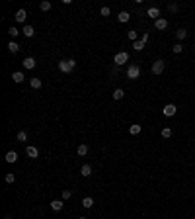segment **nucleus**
Wrapping results in <instances>:
<instances>
[{
    "mask_svg": "<svg viewBox=\"0 0 195 219\" xmlns=\"http://www.w3.org/2000/svg\"><path fill=\"white\" fill-rule=\"evenodd\" d=\"M8 33H10V35H12V37H16V35H18V33H20V31H18V29H16V28H10V29H8Z\"/></svg>",
    "mask_w": 195,
    "mask_h": 219,
    "instance_id": "nucleus-33",
    "label": "nucleus"
},
{
    "mask_svg": "<svg viewBox=\"0 0 195 219\" xmlns=\"http://www.w3.org/2000/svg\"><path fill=\"white\" fill-rule=\"evenodd\" d=\"M72 196V190H62V200H68Z\"/></svg>",
    "mask_w": 195,
    "mask_h": 219,
    "instance_id": "nucleus-30",
    "label": "nucleus"
},
{
    "mask_svg": "<svg viewBox=\"0 0 195 219\" xmlns=\"http://www.w3.org/2000/svg\"><path fill=\"white\" fill-rule=\"evenodd\" d=\"M176 111H178V108L174 104H166L164 110H162V114H164L166 117H172V115H176Z\"/></svg>",
    "mask_w": 195,
    "mask_h": 219,
    "instance_id": "nucleus-4",
    "label": "nucleus"
},
{
    "mask_svg": "<svg viewBox=\"0 0 195 219\" xmlns=\"http://www.w3.org/2000/svg\"><path fill=\"white\" fill-rule=\"evenodd\" d=\"M162 137H172V129H170V127H164V129H162Z\"/></svg>",
    "mask_w": 195,
    "mask_h": 219,
    "instance_id": "nucleus-26",
    "label": "nucleus"
},
{
    "mask_svg": "<svg viewBox=\"0 0 195 219\" xmlns=\"http://www.w3.org/2000/svg\"><path fill=\"white\" fill-rule=\"evenodd\" d=\"M162 71H164V61L158 59V61H154V65H152V72H154V74H162Z\"/></svg>",
    "mask_w": 195,
    "mask_h": 219,
    "instance_id": "nucleus-5",
    "label": "nucleus"
},
{
    "mask_svg": "<svg viewBox=\"0 0 195 219\" xmlns=\"http://www.w3.org/2000/svg\"><path fill=\"white\" fill-rule=\"evenodd\" d=\"M123 96H125V92H123L121 88H117V90L113 92V100H123Z\"/></svg>",
    "mask_w": 195,
    "mask_h": 219,
    "instance_id": "nucleus-21",
    "label": "nucleus"
},
{
    "mask_svg": "<svg viewBox=\"0 0 195 219\" xmlns=\"http://www.w3.org/2000/svg\"><path fill=\"white\" fill-rule=\"evenodd\" d=\"M25 154H28L29 158H37L39 157V151L35 147H25Z\"/></svg>",
    "mask_w": 195,
    "mask_h": 219,
    "instance_id": "nucleus-6",
    "label": "nucleus"
},
{
    "mask_svg": "<svg viewBox=\"0 0 195 219\" xmlns=\"http://www.w3.org/2000/svg\"><path fill=\"white\" fill-rule=\"evenodd\" d=\"M176 37H178V39H186V37H187V31L183 29V28L178 29V31H176Z\"/></svg>",
    "mask_w": 195,
    "mask_h": 219,
    "instance_id": "nucleus-22",
    "label": "nucleus"
},
{
    "mask_svg": "<svg viewBox=\"0 0 195 219\" xmlns=\"http://www.w3.org/2000/svg\"><path fill=\"white\" fill-rule=\"evenodd\" d=\"M4 158H6V162H16V161H18V153H16V151H8Z\"/></svg>",
    "mask_w": 195,
    "mask_h": 219,
    "instance_id": "nucleus-11",
    "label": "nucleus"
},
{
    "mask_svg": "<svg viewBox=\"0 0 195 219\" xmlns=\"http://www.w3.org/2000/svg\"><path fill=\"white\" fill-rule=\"evenodd\" d=\"M117 20H119L121 24H125V22H129V20H131V14H129V12H119Z\"/></svg>",
    "mask_w": 195,
    "mask_h": 219,
    "instance_id": "nucleus-13",
    "label": "nucleus"
},
{
    "mask_svg": "<svg viewBox=\"0 0 195 219\" xmlns=\"http://www.w3.org/2000/svg\"><path fill=\"white\" fill-rule=\"evenodd\" d=\"M24 78H25V76H24V72H20V71L12 74V80H14V82H24Z\"/></svg>",
    "mask_w": 195,
    "mask_h": 219,
    "instance_id": "nucleus-15",
    "label": "nucleus"
},
{
    "mask_svg": "<svg viewBox=\"0 0 195 219\" xmlns=\"http://www.w3.org/2000/svg\"><path fill=\"white\" fill-rule=\"evenodd\" d=\"M4 180H6V182H8V184H14V180H16V176H14L12 172H10V174H6V178H4Z\"/></svg>",
    "mask_w": 195,
    "mask_h": 219,
    "instance_id": "nucleus-28",
    "label": "nucleus"
},
{
    "mask_svg": "<svg viewBox=\"0 0 195 219\" xmlns=\"http://www.w3.org/2000/svg\"><path fill=\"white\" fill-rule=\"evenodd\" d=\"M154 28H156V29H166V28H168V20L158 18L156 22H154Z\"/></svg>",
    "mask_w": 195,
    "mask_h": 219,
    "instance_id": "nucleus-7",
    "label": "nucleus"
},
{
    "mask_svg": "<svg viewBox=\"0 0 195 219\" xmlns=\"http://www.w3.org/2000/svg\"><path fill=\"white\" fill-rule=\"evenodd\" d=\"M141 76V68L137 65H129L127 67V78H131V80H137V78Z\"/></svg>",
    "mask_w": 195,
    "mask_h": 219,
    "instance_id": "nucleus-2",
    "label": "nucleus"
},
{
    "mask_svg": "<svg viewBox=\"0 0 195 219\" xmlns=\"http://www.w3.org/2000/svg\"><path fill=\"white\" fill-rule=\"evenodd\" d=\"M168 8H170V12H178V4H170Z\"/></svg>",
    "mask_w": 195,
    "mask_h": 219,
    "instance_id": "nucleus-35",
    "label": "nucleus"
},
{
    "mask_svg": "<svg viewBox=\"0 0 195 219\" xmlns=\"http://www.w3.org/2000/svg\"><path fill=\"white\" fill-rule=\"evenodd\" d=\"M141 41H143V43H146V41H148V33H146V31L141 35Z\"/></svg>",
    "mask_w": 195,
    "mask_h": 219,
    "instance_id": "nucleus-34",
    "label": "nucleus"
},
{
    "mask_svg": "<svg viewBox=\"0 0 195 219\" xmlns=\"http://www.w3.org/2000/svg\"><path fill=\"white\" fill-rule=\"evenodd\" d=\"M22 65H24V68H33V67H35V59H33V57H25Z\"/></svg>",
    "mask_w": 195,
    "mask_h": 219,
    "instance_id": "nucleus-9",
    "label": "nucleus"
},
{
    "mask_svg": "<svg viewBox=\"0 0 195 219\" xmlns=\"http://www.w3.org/2000/svg\"><path fill=\"white\" fill-rule=\"evenodd\" d=\"M18 141H28V133H25V131H20V133H18Z\"/></svg>",
    "mask_w": 195,
    "mask_h": 219,
    "instance_id": "nucleus-27",
    "label": "nucleus"
},
{
    "mask_svg": "<svg viewBox=\"0 0 195 219\" xmlns=\"http://www.w3.org/2000/svg\"><path fill=\"white\" fill-rule=\"evenodd\" d=\"M78 154H80V157L88 154V147H86V145H80V147H78Z\"/></svg>",
    "mask_w": 195,
    "mask_h": 219,
    "instance_id": "nucleus-25",
    "label": "nucleus"
},
{
    "mask_svg": "<svg viewBox=\"0 0 195 219\" xmlns=\"http://www.w3.org/2000/svg\"><path fill=\"white\" fill-rule=\"evenodd\" d=\"M78 219H86V217H78Z\"/></svg>",
    "mask_w": 195,
    "mask_h": 219,
    "instance_id": "nucleus-36",
    "label": "nucleus"
},
{
    "mask_svg": "<svg viewBox=\"0 0 195 219\" xmlns=\"http://www.w3.org/2000/svg\"><path fill=\"white\" fill-rule=\"evenodd\" d=\"M82 205L86 207V209H90V207L94 205V200H92V197H84V200H82Z\"/></svg>",
    "mask_w": 195,
    "mask_h": 219,
    "instance_id": "nucleus-19",
    "label": "nucleus"
},
{
    "mask_svg": "<svg viewBox=\"0 0 195 219\" xmlns=\"http://www.w3.org/2000/svg\"><path fill=\"white\" fill-rule=\"evenodd\" d=\"M22 33H24L25 37H33V33H35L33 25H28V24H25V25H24V29H22Z\"/></svg>",
    "mask_w": 195,
    "mask_h": 219,
    "instance_id": "nucleus-8",
    "label": "nucleus"
},
{
    "mask_svg": "<svg viewBox=\"0 0 195 219\" xmlns=\"http://www.w3.org/2000/svg\"><path fill=\"white\" fill-rule=\"evenodd\" d=\"M141 131H143V127H141V125H131V127H129V133H131V135H139Z\"/></svg>",
    "mask_w": 195,
    "mask_h": 219,
    "instance_id": "nucleus-17",
    "label": "nucleus"
},
{
    "mask_svg": "<svg viewBox=\"0 0 195 219\" xmlns=\"http://www.w3.org/2000/svg\"><path fill=\"white\" fill-rule=\"evenodd\" d=\"M109 12H111V10H109L107 6H103L102 10H99V14H102V16H105V18H107V16H109Z\"/></svg>",
    "mask_w": 195,
    "mask_h": 219,
    "instance_id": "nucleus-31",
    "label": "nucleus"
},
{
    "mask_svg": "<svg viewBox=\"0 0 195 219\" xmlns=\"http://www.w3.org/2000/svg\"><path fill=\"white\" fill-rule=\"evenodd\" d=\"M182 51H183V45H180V43L174 45V53H182Z\"/></svg>",
    "mask_w": 195,
    "mask_h": 219,
    "instance_id": "nucleus-32",
    "label": "nucleus"
},
{
    "mask_svg": "<svg viewBox=\"0 0 195 219\" xmlns=\"http://www.w3.org/2000/svg\"><path fill=\"white\" fill-rule=\"evenodd\" d=\"M16 20H18V22H25V10L24 8L16 12Z\"/></svg>",
    "mask_w": 195,
    "mask_h": 219,
    "instance_id": "nucleus-18",
    "label": "nucleus"
},
{
    "mask_svg": "<svg viewBox=\"0 0 195 219\" xmlns=\"http://www.w3.org/2000/svg\"><path fill=\"white\" fill-rule=\"evenodd\" d=\"M144 45H146V43H143L141 39H139V41H133V47H135V51H143V49H144Z\"/></svg>",
    "mask_w": 195,
    "mask_h": 219,
    "instance_id": "nucleus-20",
    "label": "nucleus"
},
{
    "mask_svg": "<svg viewBox=\"0 0 195 219\" xmlns=\"http://www.w3.org/2000/svg\"><path fill=\"white\" fill-rule=\"evenodd\" d=\"M146 14H148L152 20H158V16H160V10H158L156 6H152V8H148V10H146Z\"/></svg>",
    "mask_w": 195,
    "mask_h": 219,
    "instance_id": "nucleus-10",
    "label": "nucleus"
},
{
    "mask_svg": "<svg viewBox=\"0 0 195 219\" xmlns=\"http://www.w3.org/2000/svg\"><path fill=\"white\" fill-rule=\"evenodd\" d=\"M74 67H76V63L72 61V59L59 61V71H61V72H70V71H74Z\"/></svg>",
    "mask_w": 195,
    "mask_h": 219,
    "instance_id": "nucleus-1",
    "label": "nucleus"
},
{
    "mask_svg": "<svg viewBox=\"0 0 195 219\" xmlns=\"http://www.w3.org/2000/svg\"><path fill=\"white\" fill-rule=\"evenodd\" d=\"M29 84H31V88H41V78H31Z\"/></svg>",
    "mask_w": 195,
    "mask_h": 219,
    "instance_id": "nucleus-23",
    "label": "nucleus"
},
{
    "mask_svg": "<svg viewBox=\"0 0 195 219\" xmlns=\"http://www.w3.org/2000/svg\"><path fill=\"white\" fill-rule=\"evenodd\" d=\"M8 51L10 53H18L20 51V45L16 43V41H10V43H8Z\"/></svg>",
    "mask_w": 195,
    "mask_h": 219,
    "instance_id": "nucleus-16",
    "label": "nucleus"
},
{
    "mask_svg": "<svg viewBox=\"0 0 195 219\" xmlns=\"http://www.w3.org/2000/svg\"><path fill=\"white\" fill-rule=\"evenodd\" d=\"M127 37H129V39H133V41H137V31H135V29L127 31Z\"/></svg>",
    "mask_w": 195,
    "mask_h": 219,
    "instance_id": "nucleus-29",
    "label": "nucleus"
},
{
    "mask_svg": "<svg viewBox=\"0 0 195 219\" xmlns=\"http://www.w3.org/2000/svg\"><path fill=\"white\" fill-rule=\"evenodd\" d=\"M39 8L43 10V12H47V10H51V2H49V0H43V2L39 4Z\"/></svg>",
    "mask_w": 195,
    "mask_h": 219,
    "instance_id": "nucleus-24",
    "label": "nucleus"
},
{
    "mask_svg": "<svg viewBox=\"0 0 195 219\" xmlns=\"http://www.w3.org/2000/svg\"><path fill=\"white\" fill-rule=\"evenodd\" d=\"M80 174L82 176H92V166L90 164H84V166L80 168Z\"/></svg>",
    "mask_w": 195,
    "mask_h": 219,
    "instance_id": "nucleus-14",
    "label": "nucleus"
},
{
    "mask_svg": "<svg viewBox=\"0 0 195 219\" xmlns=\"http://www.w3.org/2000/svg\"><path fill=\"white\" fill-rule=\"evenodd\" d=\"M62 205H65V204H62L61 200H53V201H51V209H53V211H61Z\"/></svg>",
    "mask_w": 195,
    "mask_h": 219,
    "instance_id": "nucleus-12",
    "label": "nucleus"
},
{
    "mask_svg": "<svg viewBox=\"0 0 195 219\" xmlns=\"http://www.w3.org/2000/svg\"><path fill=\"white\" fill-rule=\"evenodd\" d=\"M127 61H129V53H125V51H121V53H117V55L113 57L115 65H125Z\"/></svg>",
    "mask_w": 195,
    "mask_h": 219,
    "instance_id": "nucleus-3",
    "label": "nucleus"
}]
</instances>
